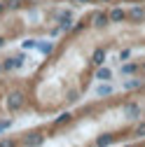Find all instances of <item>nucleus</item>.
I'll use <instances>...</instances> for the list:
<instances>
[{
  "instance_id": "f257e3e1",
  "label": "nucleus",
  "mask_w": 145,
  "mask_h": 147,
  "mask_svg": "<svg viewBox=\"0 0 145 147\" xmlns=\"http://www.w3.org/2000/svg\"><path fill=\"white\" fill-rule=\"evenodd\" d=\"M21 107H24V94L21 91H14V94L7 96V110L9 112H19Z\"/></svg>"
},
{
  "instance_id": "f03ea898",
  "label": "nucleus",
  "mask_w": 145,
  "mask_h": 147,
  "mask_svg": "<svg viewBox=\"0 0 145 147\" xmlns=\"http://www.w3.org/2000/svg\"><path fill=\"white\" fill-rule=\"evenodd\" d=\"M24 61H26V56L21 54V56H12V59H7L5 63H3V70H14V68H21L24 65Z\"/></svg>"
},
{
  "instance_id": "7ed1b4c3",
  "label": "nucleus",
  "mask_w": 145,
  "mask_h": 147,
  "mask_svg": "<svg viewBox=\"0 0 145 147\" xmlns=\"http://www.w3.org/2000/svg\"><path fill=\"white\" fill-rule=\"evenodd\" d=\"M124 16H126V12H124L122 7H112L110 12H108V21H112V24H119V21H124Z\"/></svg>"
},
{
  "instance_id": "20e7f679",
  "label": "nucleus",
  "mask_w": 145,
  "mask_h": 147,
  "mask_svg": "<svg viewBox=\"0 0 145 147\" xmlns=\"http://www.w3.org/2000/svg\"><path fill=\"white\" fill-rule=\"evenodd\" d=\"M126 16H129L131 21H143V19H145V9H143L140 5H133V7L129 9V14H126Z\"/></svg>"
},
{
  "instance_id": "39448f33",
  "label": "nucleus",
  "mask_w": 145,
  "mask_h": 147,
  "mask_svg": "<svg viewBox=\"0 0 145 147\" xmlns=\"http://www.w3.org/2000/svg\"><path fill=\"white\" fill-rule=\"evenodd\" d=\"M91 21H94V26H98V28H103V26H108V12H94L91 14Z\"/></svg>"
},
{
  "instance_id": "423d86ee",
  "label": "nucleus",
  "mask_w": 145,
  "mask_h": 147,
  "mask_svg": "<svg viewBox=\"0 0 145 147\" xmlns=\"http://www.w3.org/2000/svg\"><path fill=\"white\" fill-rule=\"evenodd\" d=\"M140 115V107L136 105V103H126L124 105V117L126 119H133V117H138Z\"/></svg>"
},
{
  "instance_id": "0eeeda50",
  "label": "nucleus",
  "mask_w": 145,
  "mask_h": 147,
  "mask_svg": "<svg viewBox=\"0 0 145 147\" xmlns=\"http://www.w3.org/2000/svg\"><path fill=\"white\" fill-rule=\"evenodd\" d=\"M91 63H94V65H103V63H105V49H103V47H98V49L91 54Z\"/></svg>"
},
{
  "instance_id": "6e6552de",
  "label": "nucleus",
  "mask_w": 145,
  "mask_h": 147,
  "mask_svg": "<svg viewBox=\"0 0 145 147\" xmlns=\"http://www.w3.org/2000/svg\"><path fill=\"white\" fill-rule=\"evenodd\" d=\"M110 77H112V70H110V68L98 65V70H96V80H98V82H108Z\"/></svg>"
},
{
  "instance_id": "1a4fd4ad",
  "label": "nucleus",
  "mask_w": 145,
  "mask_h": 147,
  "mask_svg": "<svg viewBox=\"0 0 145 147\" xmlns=\"http://www.w3.org/2000/svg\"><path fill=\"white\" fill-rule=\"evenodd\" d=\"M42 142H45V138H42V136H38V133L26 136V138L21 140V145H42Z\"/></svg>"
},
{
  "instance_id": "9d476101",
  "label": "nucleus",
  "mask_w": 145,
  "mask_h": 147,
  "mask_svg": "<svg viewBox=\"0 0 145 147\" xmlns=\"http://www.w3.org/2000/svg\"><path fill=\"white\" fill-rule=\"evenodd\" d=\"M94 91H96V96H110V94H115V86H110V84H101V86H96Z\"/></svg>"
},
{
  "instance_id": "9b49d317",
  "label": "nucleus",
  "mask_w": 145,
  "mask_h": 147,
  "mask_svg": "<svg viewBox=\"0 0 145 147\" xmlns=\"http://www.w3.org/2000/svg\"><path fill=\"white\" fill-rule=\"evenodd\" d=\"M35 49L47 56V54H51V49H54V42H47V40H45V42H38V45H35Z\"/></svg>"
},
{
  "instance_id": "f8f14e48",
  "label": "nucleus",
  "mask_w": 145,
  "mask_h": 147,
  "mask_svg": "<svg viewBox=\"0 0 145 147\" xmlns=\"http://www.w3.org/2000/svg\"><path fill=\"white\" fill-rule=\"evenodd\" d=\"M70 117H72V115H70V112H66V115H61V117H56V119H54V121H51V126H54V128H59V126L68 124V121H70Z\"/></svg>"
},
{
  "instance_id": "ddd939ff",
  "label": "nucleus",
  "mask_w": 145,
  "mask_h": 147,
  "mask_svg": "<svg viewBox=\"0 0 145 147\" xmlns=\"http://www.w3.org/2000/svg\"><path fill=\"white\" fill-rule=\"evenodd\" d=\"M110 142H115V136H110V133H105V136H98V138L94 140V145H110Z\"/></svg>"
},
{
  "instance_id": "4468645a",
  "label": "nucleus",
  "mask_w": 145,
  "mask_h": 147,
  "mask_svg": "<svg viewBox=\"0 0 145 147\" xmlns=\"http://www.w3.org/2000/svg\"><path fill=\"white\" fill-rule=\"evenodd\" d=\"M133 138H145V121H140V124L133 128Z\"/></svg>"
},
{
  "instance_id": "2eb2a0df",
  "label": "nucleus",
  "mask_w": 145,
  "mask_h": 147,
  "mask_svg": "<svg viewBox=\"0 0 145 147\" xmlns=\"http://www.w3.org/2000/svg\"><path fill=\"white\" fill-rule=\"evenodd\" d=\"M136 70H138V65H136V63H124V68H122L124 75H133Z\"/></svg>"
},
{
  "instance_id": "dca6fc26",
  "label": "nucleus",
  "mask_w": 145,
  "mask_h": 147,
  "mask_svg": "<svg viewBox=\"0 0 145 147\" xmlns=\"http://www.w3.org/2000/svg\"><path fill=\"white\" fill-rule=\"evenodd\" d=\"M140 86V80H126L124 82V89H138Z\"/></svg>"
},
{
  "instance_id": "f3484780",
  "label": "nucleus",
  "mask_w": 145,
  "mask_h": 147,
  "mask_svg": "<svg viewBox=\"0 0 145 147\" xmlns=\"http://www.w3.org/2000/svg\"><path fill=\"white\" fill-rule=\"evenodd\" d=\"M56 19H59V21H61V19H72V14H70L68 9H61V12L56 14Z\"/></svg>"
},
{
  "instance_id": "a211bd4d",
  "label": "nucleus",
  "mask_w": 145,
  "mask_h": 147,
  "mask_svg": "<svg viewBox=\"0 0 145 147\" xmlns=\"http://www.w3.org/2000/svg\"><path fill=\"white\" fill-rule=\"evenodd\" d=\"M9 126H12V119H5V121H0V133H3V131H7Z\"/></svg>"
},
{
  "instance_id": "6ab92c4d",
  "label": "nucleus",
  "mask_w": 145,
  "mask_h": 147,
  "mask_svg": "<svg viewBox=\"0 0 145 147\" xmlns=\"http://www.w3.org/2000/svg\"><path fill=\"white\" fill-rule=\"evenodd\" d=\"M129 56H131V49H122V54H119V59H122V61H126Z\"/></svg>"
},
{
  "instance_id": "aec40b11",
  "label": "nucleus",
  "mask_w": 145,
  "mask_h": 147,
  "mask_svg": "<svg viewBox=\"0 0 145 147\" xmlns=\"http://www.w3.org/2000/svg\"><path fill=\"white\" fill-rule=\"evenodd\" d=\"M35 45H38V42H35V40H26V42H24V47H26V49H33Z\"/></svg>"
},
{
  "instance_id": "412c9836",
  "label": "nucleus",
  "mask_w": 145,
  "mask_h": 147,
  "mask_svg": "<svg viewBox=\"0 0 145 147\" xmlns=\"http://www.w3.org/2000/svg\"><path fill=\"white\" fill-rule=\"evenodd\" d=\"M75 3H91V0H75Z\"/></svg>"
},
{
  "instance_id": "4be33fe9",
  "label": "nucleus",
  "mask_w": 145,
  "mask_h": 147,
  "mask_svg": "<svg viewBox=\"0 0 145 147\" xmlns=\"http://www.w3.org/2000/svg\"><path fill=\"white\" fill-rule=\"evenodd\" d=\"M3 45H5V40H3V38H0V47H3Z\"/></svg>"
},
{
  "instance_id": "5701e85b",
  "label": "nucleus",
  "mask_w": 145,
  "mask_h": 147,
  "mask_svg": "<svg viewBox=\"0 0 145 147\" xmlns=\"http://www.w3.org/2000/svg\"><path fill=\"white\" fill-rule=\"evenodd\" d=\"M0 72H3V63H0Z\"/></svg>"
},
{
  "instance_id": "b1692460",
  "label": "nucleus",
  "mask_w": 145,
  "mask_h": 147,
  "mask_svg": "<svg viewBox=\"0 0 145 147\" xmlns=\"http://www.w3.org/2000/svg\"><path fill=\"white\" fill-rule=\"evenodd\" d=\"M143 68H145V63H143Z\"/></svg>"
}]
</instances>
